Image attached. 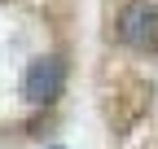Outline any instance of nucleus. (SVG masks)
<instances>
[{"instance_id":"obj_2","label":"nucleus","mask_w":158,"mask_h":149,"mask_svg":"<svg viewBox=\"0 0 158 149\" xmlns=\"http://www.w3.org/2000/svg\"><path fill=\"white\" fill-rule=\"evenodd\" d=\"M62 83H66V66L57 57H35L27 66V74H22V97L31 105H48L62 92Z\"/></svg>"},{"instance_id":"obj_1","label":"nucleus","mask_w":158,"mask_h":149,"mask_svg":"<svg viewBox=\"0 0 158 149\" xmlns=\"http://www.w3.org/2000/svg\"><path fill=\"white\" fill-rule=\"evenodd\" d=\"M118 40L136 53H158V5L132 0L118 13Z\"/></svg>"}]
</instances>
